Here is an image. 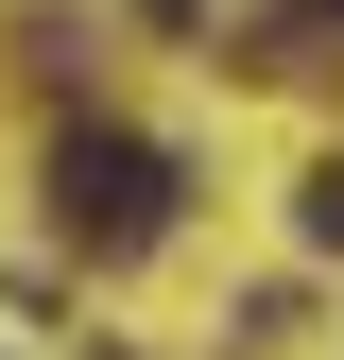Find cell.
I'll list each match as a JSON object with an SVG mask.
<instances>
[{
    "label": "cell",
    "instance_id": "cell-1",
    "mask_svg": "<svg viewBox=\"0 0 344 360\" xmlns=\"http://www.w3.org/2000/svg\"><path fill=\"white\" fill-rule=\"evenodd\" d=\"M172 206H190V172H172L155 138H121V120H69L52 138V223H69V257H155L172 240Z\"/></svg>",
    "mask_w": 344,
    "mask_h": 360
},
{
    "label": "cell",
    "instance_id": "cell-2",
    "mask_svg": "<svg viewBox=\"0 0 344 360\" xmlns=\"http://www.w3.org/2000/svg\"><path fill=\"white\" fill-rule=\"evenodd\" d=\"M327 34H344V0H276V18H258V69H310Z\"/></svg>",
    "mask_w": 344,
    "mask_h": 360
},
{
    "label": "cell",
    "instance_id": "cell-3",
    "mask_svg": "<svg viewBox=\"0 0 344 360\" xmlns=\"http://www.w3.org/2000/svg\"><path fill=\"white\" fill-rule=\"evenodd\" d=\"M293 240H310V257H344V155L310 172V189H293Z\"/></svg>",
    "mask_w": 344,
    "mask_h": 360
}]
</instances>
